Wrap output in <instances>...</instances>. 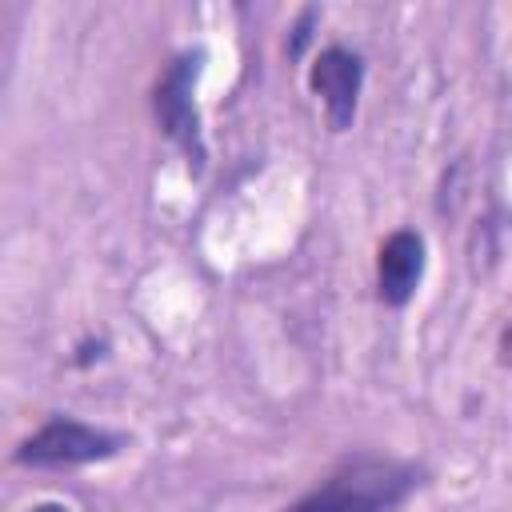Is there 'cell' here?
<instances>
[{
  "label": "cell",
  "instance_id": "5",
  "mask_svg": "<svg viewBox=\"0 0 512 512\" xmlns=\"http://www.w3.org/2000/svg\"><path fill=\"white\" fill-rule=\"evenodd\" d=\"M424 276V240L412 228H396L376 256V292L388 308H404Z\"/></svg>",
  "mask_w": 512,
  "mask_h": 512
},
{
  "label": "cell",
  "instance_id": "4",
  "mask_svg": "<svg viewBox=\"0 0 512 512\" xmlns=\"http://www.w3.org/2000/svg\"><path fill=\"white\" fill-rule=\"evenodd\" d=\"M308 84L312 92L320 96L324 112H328V124L340 132L352 124L356 116V100H360V84H364V60L340 44L324 48L312 68H308Z\"/></svg>",
  "mask_w": 512,
  "mask_h": 512
},
{
  "label": "cell",
  "instance_id": "1",
  "mask_svg": "<svg viewBox=\"0 0 512 512\" xmlns=\"http://www.w3.org/2000/svg\"><path fill=\"white\" fill-rule=\"evenodd\" d=\"M420 488V472L408 460L360 452L336 464L308 496L284 512H396Z\"/></svg>",
  "mask_w": 512,
  "mask_h": 512
},
{
  "label": "cell",
  "instance_id": "2",
  "mask_svg": "<svg viewBox=\"0 0 512 512\" xmlns=\"http://www.w3.org/2000/svg\"><path fill=\"white\" fill-rule=\"evenodd\" d=\"M124 448V436L72 420V416H52L44 428H36L20 448H16V464L24 468H72V464H92V460H108Z\"/></svg>",
  "mask_w": 512,
  "mask_h": 512
},
{
  "label": "cell",
  "instance_id": "6",
  "mask_svg": "<svg viewBox=\"0 0 512 512\" xmlns=\"http://www.w3.org/2000/svg\"><path fill=\"white\" fill-rule=\"evenodd\" d=\"M28 512H72L68 504H60V500H44V504H32Z\"/></svg>",
  "mask_w": 512,
  "mask_h": 512
},
{
  "label": "cell",
  "instance_id": "3",
  "mask_svg": "<svg viewBox=\"0 0 512 512\" xmlns=\"http://www.w3.org/2000/svg\"><path fill=\"white\" fill-rule=\"evenodd\" d=\"M196 60L200 56H180L172 60V68L160 76L156 84V120L164 124V132L184 148L188 164L200 168L204 160V140H200V120H196V104H192V80H196Z\"/></svg>",
  "mask_w": 512,
  "mask_h": 512
}]
</instances>
